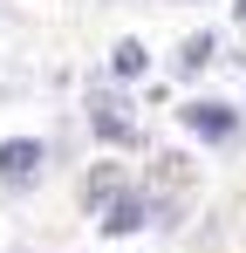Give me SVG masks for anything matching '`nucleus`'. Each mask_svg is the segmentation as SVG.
I'll return each mask as SVG.
<instances>
[{
	"mask_svg": "<svg viewBox=\"0 0 246 253\" xmlns=\"http://www.w3.org/2000/svg\"><path fill=\"white\" fill-rule=\"evenodd\" d=\"M110 69H117L123 83H137V76L151 69V48H144V42H117V48H110Z\"/></svg>",
	"mask_w": 246,
	"mask_h": 253,
	"instance_id": "obj_4",
	"label": "nucleus"
},
{
	"mask_svg": "<svg viewBox=\"0 0 246 253\" xmlns=\"http://www.w3.org/2000/svg\"><path fill=\"white\" fill-rule=\"evenodd\" d=\"M137 226H144V199H117L103 212V233H137Z\"/></svg>",
	"mask_w": 246,
	"mask_h": 253,
	"instance_id": "obj_5",
	"label": "nucleus"
},
{
	"mask_svg": "<svg viewBox=\"0 0 246 253\" xmlns=\"http://www.w3.org/2000/svg\"><path fill=\"white\" fill-rule=\"evenodd\" d=\"M212 55H219V42H212V35H192V42H185V55H178V62H185V69H205V62H212Z\"/></svg>",
	"mask_w": 246,
	"mask_h": 253,
	"instance_id": "obj_6",
	"label": "nucleus"
},
{
	"mask_svg": "<svg viewBox=\"0 0 246 253\" xmlns=\"http://www.w3.org/2000/svg\"><path fill=\"white\" fill-rule=\"evenodd\" d=\"M233 14H240V21H246V0H233Z\"/></svg>",
	"mask_w": 246,
	"mask_h": 253,
	"instance_id": "obj_7",
	"label": "nucleus"
},
{
	"mask_svg": "<svg viewBox=\"0 0 246 253\" xmlns=\"http://www.w3.org/2000/svg\"><path fill=\"white\" fill-rule=\"evenodd\" d=\"M41 158H48V151H41L35 137H7V144H0V178H7V185H28L41 171Z\"/></svg>",
	"mask_w": 246,
	"mask_h": 253,
	"instance_id": "obj_1",
	"label": "nucleus"
},
{
	"mask_svg": "<svg viewBox=\"0 0 246 253\" xmlns=\"http://www.w3.org/2000/svg\"><path fill=\"white\" fill-rule=\"evenodd\" d=\"M96 137H110V144H130V137H137L117 96H96Z\"/></svg>",
	"mask_w": 246,
	"mask_h": 253,
	"instance_id": "obj_3",
	"label": "nucleus"
},
{
	"mask_svg": "<svg viewBox=\"0 0 246 253\" xmlns=\"http://www.w3.org/2000/svg\"><path fill=\"white\" fill-rule=\"evenodd\" d=\"M185 124L199 130V137H212V144H226V137L240 130V117H233L226 103H185Z\"/></svg>",
	"mask_w": 246,
	"mask_h": 253,
	"instance_id": "obj_2",
	"label": "nucleus"
}]
</instances>
